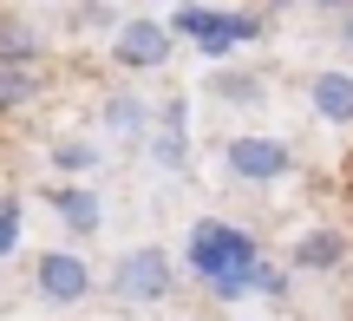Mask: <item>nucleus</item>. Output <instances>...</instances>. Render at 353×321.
<instances>
[{
  "mask_svg": "<svg viewBox=\"0 0 353 321\" xmlns=\"http://www.w3.org/2000/svg\"><path fill=\"white\" fill-rule=\"evenodd\" d=\"M255 262V236L249 230H236V223H196L190 230V243H183V269L196 275V282H216V275H229V269H249Z\"/></svg>",
  "mask_w": 353,
  "mask_h": 321,
  "instance_id": "f257e3e1",
  "label": "nucleus"
},
{
  "mask_svg": "<svg viewBox=\"0 0 353 321\" xmlns=\"http://www.w3.org/2000/svg\"><path fill=\"white\" fill-rule=\"evenodd\" d=\"M170 33H176V39H190L203 59H223V52H236L242 39H255V33H262V13H210V7H176V13H170Z\"/></svg>",
  "mask_w": 353,
  "mask_h": 321,
  "instance_id": "f03ea898",
  "label": "nucleus"
},
{
  "mask_svg": "<svg viewBox=\"0 0 353 321\" xmlns=\"http://www.w3.org/2000/svg\"><path fill=\"white\" fill-rule=\"evenodd\" d=\"M170 289H176V262H170V249H157V243L125 249V256H118V269H112V295L131 302V309H144V302H164Z\"/></svg>",
  "mask_w": 353,
  "mask_h": 321,
  "instance_id": "7ed1b4c3",
  "label": "nucleus"
},
{
  "mask_svg": "<svg viewBox=\"0 0 353 321\" xmlns=\"http://www.w3.org/2000/svg\"><path fill=\"white\" fill-rule=\"evenodd\" d=\"M223 164H229V177H242V184H275V177L294 171V144L262 138V131H236V138L223 144Z\"/></svg>",
  "mask_w": 353,
  "mask_h": 321,
  "instance_id": "20e7f679",
  "label": "nucleus"
},
{
  "mask_svg": "<svg viewBox=\"0 0 353 321\" xmlns=\"http://www.w3.org/2000/svg\"><path fill=\"white\" fill-rule=\"evenodd\" d=\"M170 20H151V13H131L125 26L112 33V59L125 66V72H157V66H170Z\"/></svg>",
  "mask_w": 353,
  "mask_h": 321,
  "instance_id": "39448f33",
  "label": "nucleus"
},
{
  "mask_svg": "<svg viewBox=\"0 0 353 321\" xmlns=\"http://www.w3.org/2000/svg\"><path fill=\"white\" fill-rule=\"evenodd\" d=\"M33 282L46 302H59V309H72V302L92 295V262L79 256V249H46V256L33 262Z\"/></svg>",
  "mask_w": 353,
  "mask_h": 321,
  "instance_id": "423d86ee",
  "label": "nucleus"
},
{
  "mask_svg": "<svg viewBox=\"0 0 353 321\" xmlns=\"http://www.w3.org/2000/svg\"><path fill=\"white\" fill-rule=\"evenodd\" d=\"M151 164H157V171H183V164H190V118H183V99H170L164 112L151 118Z\"/></svg>",
  "mask_w": 353,
  "mask_h": 321,
  "instance_id": "0eeeda50",
  "label": "nucleus"
},
{
  "mask_svg": "<svg viewBox=\"0 0 353 321\" xmlns=\"http://www.w3.org/2000/svg\"><path fill=\"white\" fill-rule=\"evenodd\" d=\"M307 105H314V118H327V125H353V72H341V66L314 72L307 79Z\"/></svg>",
  "mask_w": 353,
  "mask_h": 321,
  "instance_id": "6e6552de",
  "label": "nucleus"
},
{
  "mask_svg": "<svg viewBox=\"0 0 353 321\" xmlns=\"http://www.w3.org/2000/svg\"><path fill=\"white\" fill-rule=\"evenodd\" d=\"M210 99L236 105V112H262V105H268V79L249 72V66H216V72H210Z\"/></svg>",
  "mask_w": 353,
  "mask_h": 321,
  "instance_id": "1a4fd4ad",
  "label": "nucleus"
},
{
  "mask_svg": "<svg viewBox=\"0 0 353 321\" xmlns=\"http://www.w3.org/2000/svg\"><path fill=\"white\" fill-rule=\"evenodd\" d=\"M347 262V236L341 230H307L301 243H294V269H307V275H327V269H341Z\"/></svg>",
  "mask_w": 353,
  "mask_h": 321,
  "instance_id": "9d476101",
  "label": "nucleus"
},
{
  "mask_svg": "<svg viewBox=\"0 0 353 321\" xmlns=\"http://www.w3.org/2000/svg\"><path fill=\"white\" fill-rule=\"evenodd\" d=\"M46 197H52V210H59V223H65L72 236H92V230L105 223V210H99V197H92V191H72V184H59V191H46Z\"/></svg>",
  "mask_w": 353,
  "mask_h": 321,
  "instance_id": "9b49d317",
  "label": "nucleus"
},
{
  "mask_svg": "<svg viewBox=\"0 0 353 321\" xmlns=\"http://www.w3.org/2000/svg\"><path fill=\"white\" fill-rule=\"evenodd\" d=\"M105 131H118V138H144V131H151V105H144L138 92H112V99H105Z\"/></svg>",
  "mask_w": 353,
  "mask_h": 321,
  "instance_id": "f8f14e48",
  "label": "nucleus"
},
{
  "mask_svg": "<svg viewBox=\"0 0 353 321\" xmlns=\"http://www.w3.org/2000/svg\"><path fill=\"white\" fill-rule=\"evenodd\" d=\"M39 59V33L13 13H0V66H33Z\"/></svg>",
  "mask_w": 353,
  "mask_h": 321,
  "instance_id": "ddd939ff",
  "label": "nucleus"
},
{
  "mask_svg": "<svg viewBox=\"0 0 353 321\" xmlns=\"http://www.w3.org/2000/svg\"><path fill=\"white\" fill-rule=\"evenodd\" d=\"M92 164H99V144H85V138H59L52 144V171H59V177H85Z\"/></svg>",
  "mask_w": 353,
  "mask_h": 321,
  "instance_id": "4468645a",
  "label": "nucleus"
},
{
  "mask_svg": "<svg viewBox=\"0 0 353 321\" xmlns=\"http://www.w3.org/2000/svg\"><path fill=\"white\" fill-rule=\"evenodd\" d=\"M33 92H39L33 66H0V112H13V105H26Z\"/></svg>",
  "mask_w": 353,
  "mask_h": 321,
  "instance_id": "2eb2a0df",
  "label": "nucleus"
},
{
  "mask_svg": "<svg viewBox=\"0 0 353 321\" xmlns=\"http://www.w3.org/2000/svg\"><path fill=\"white\" fill-rule=\"evenodd\" d=\"M20 243V197H0V256H13Z\"/></svg>",
  "mask_w": 353,
  "mask_h": 321,
  "instance_id": "dca6fc26",
  "label": "nucleus"
},
{
  "mask_svg": "<svg viewBox=\"0 0 353 321\" xmlns=\"http://www.w3.org/2000/svg\"><path fill=\"white\" fill-rule=\"evenodd\" d=\"M79 20H85V26H125V20H112V7H105V0H85V7H79Z\"/></svg>",
  "mask_w": 353,
  "mask_h": 321,
  "instance_id": "f3484780",
  "label": "nucleus"
},
{
  "mask_svg": "<svg viewBox=\"0 0 353 321\" xmlns=\"http://www.w3.org/2000/svg\"><path fill=\"white\" fill-rule=\"evenodd\" d=\"M341 46H347V52H353V7H347V13H341Z\"/></svg>",
  "mask_w": 353,
  "mask_h": 321,
  "instance_id": "a211bd4d",
  "label": "nucleus"
},
{
  "mask_svg": "<svg viewBox=\"0 0 353 321\" xmlns=\"http://www.w3.org/2000/svg\"><path fill=\"white\" fill-rule=\"evenodd\" d=\"M262 13H288V7H301V0H255Z\"/></svg>",
  "mask_w": 353,
  "mask_h": 321,
  "instance_id": "6ab92c4d",
  "label": "nucleus"
},
{
  "mask_svg": "<svg viewBox=\"0 0 353 321\" xmlns=\"http://www.w3.org/2000/svg\"><path fill=\"white\" fill-rule=\"evenodd\" d=\"M314 7H353V0H314Z\"/></svg>",
  "mask_w": 353,
  "mask_h": 321,
  "instance_id": "aec40b11",
  "label": "nucleus"
}]
</instances>
